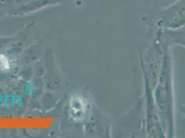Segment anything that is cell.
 I'll use <instances>...</instances> for the list:
<instances>
[{"label":"cell","mask_w":185,"mask_h":138,"mask_svg":"<svg viewBox=\"0 0 185 138\" xmlns=\"http://www.w3.org/2000/svg\"><path fill=\"white\" fill-rule=\"evenodd\" d=\"M84 108L85 105L82 99L78 96L72 98L70 104V112L73 119L78 120L82 118L84 114Z\"/></svg>","instance_id":"obj_1"}]
</instances>
